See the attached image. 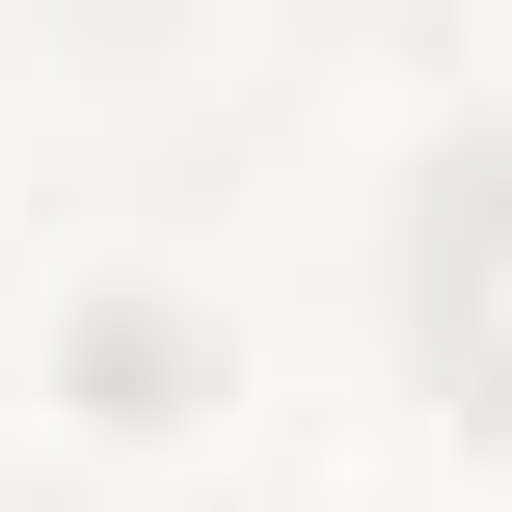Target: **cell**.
Here are the masks:
<instances>
[{
	"mask_svg": "<svg viewBox=\"0 0 512 512\" xmlns=\"http://www.w3.org/2000/svg\"><path fill=\"white\" fill-rule=\"evenodd\" d=\"M432 324H459V351H486V378H512V162H486V189H459V216H432Z\"/></svg>",
	"mask_w": 512,
	"mask_h": 512,
	"instance_id": "cell-1",
	"label": "cell"
}]
</instances>
